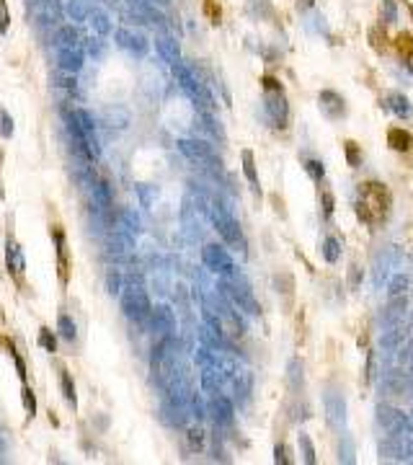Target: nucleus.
<instances>
[{
	"mask_svg": "<svg viewBox=\"0 0 413 465\" xmlns=\"http://www.w3.org/2000/svg\"><path fill=\"white\" fill-rule=\"evenodd\" d=\"M359 204H357V212L361 220H367L369 225L372 222H380L385 220L387 209H390V191L380 184V181H364L359 184Z\"/></svg>",
	"mask_w": 413,
	"mask_h": 465,
	"instance_id": "f257e3e1",
	"label": "nucleus"
},
{
	"mask_svg": "<svg viewBox=\"0 0 413 465\" xmlns=\"http://www.w3.org/2000/svg\"><path fill=\"white\" fill-rule=\"evenodd\" d=\"M387 143L392 150H398V153H406V150L413 147V135L406 132V129H400V127H392L390 132H387Z\"/></svg>",
	"mask_w": 413,
	"mask_h": 465,
	"instance_id": "f03ea898",
	"label": "nucleus"
},
{
	"mask_svg": "<svg viewBox=\"0 0 413 465\" xmlns=\"http://www.w3.org/2000/svg\"><path fill=\"white\" fill-rule=\"evenodd\" d=\"M395 47H398V52L406 57V59H413V36L408 34V31H403V34H398V39H395Z\"/></svg>",
	"mask_w": 413,
	"mask_h": 465,
	"instance_id": "7ed1b4c3",
	"label": "nucleus"
},
{
	"mask_svg": "<svg viewBox=\"0 0 413 465\" xmlns=\"http://www.w3.org/2000/svg\"><path fill=\"white\" fill-rule=\"evenodd\" d=\"M346 158H349V163L351 166H359L361 163V153H359V147H357V143H346Z\"/></svg>",
	"mask_w": 413,
	"mask_h": 465,
	"instance_id": "20e7f679",
	"label": "nucleus"
},
{
	"mask_svg": "<svg viewBox=\"0 0 413 465\" xmlns=\"http://www.w3.org/2000/svg\"><path fill=\"white\" fill-rule=\"evenodd\" d=\"M369 42L375 44V49H380V52H385V42H387V39L382 36L380 29H372V31H369Z\"/></svg>",
	"mask_w": 413,
	"mask_h": 465,
	"instance_id": "39448f33",
	"label": "nucleus"
},
{
	"mask_svg": "<svg viewBox=\"0 0 413 465\" xmlns=\"http://www.w3.org/2000/svg\"><path fill=\"white\" fill-rule=\"evenodd\" d=\"M39 344H44L49 351H55V349H57V344H55V339H52V333H49L47 328H42V333H39Z\"/></svg>",
	"mask_w": 413,
	"mask_h": 465,
	"instance_id": "423d86ee",
	"label": "nucleus"
},
{
	"mask_svg": "<svg viewBox=\"0 0 413 465\" xmlns=\"http://www.w3.org/2000/svg\"><path fill=\"white\" fill-rule=\"evenodd\" d=\"M62 375H59V380L65 382V396L70 398V403H75V390H73V382H70V378H67V372L65 370H59Z\"/></svg>",
	"mask_w": 413,
	"mask_h": 465,
	"instance_id": "0eeeda50",
	"label": "nucleus"
},
{
	"mask_svg": "<svg viewBox=\"0 0 413 465\" xmlns=\"http://www.w3.org/2000/svg\"><path fill=\"white\" fill-rule=\"evenodd\" d=\"M204 11H209V16H212L215 24H220V5L215 3V0H204Z\"/></svg>",
	"mask_w": 413,
	"mask_h": 465,
	"instance_id": "6e6552de",
	"label": "nucleus"
},
{
	"mask_svg": "<svg viewBox=\"0 0 413 465\" xmlns=\"http://www.w3.org/2000/svg\"><path fill=\"white\" fill-rule=\"evenodd\" d=\"M59 326H65V336H67V339L75 336V328H73V323H70L67 316H59Z\"/></svg>",
	"mask_w": 413,
	"mask_h": 465,
	"instance_id": "1a4fd4ad",
	"label": "nucleus"
},
{
	"mask_svg": "<svg viewBox=\"0 0 413 465\" xmlns=\"http://www.w3.org/2000/svg\"><path fill=\"white\" fill-rule=\"evenodd\" d=\"M8 29V11H5V0H0V31Z\"/></svg>",
	"mask_w": 413,
	"mask_h": 465,
	"instance_id": "9d476101",
	"label": "nucleus"
},
{
	"mask_svg": "<svg viewBox=\"0 0 413 465\" xmlns=\"http://www.w3.org/2000/svg\"><path fill=\"white\" fill-rule=\"evenodd\" d=\"M264 88H266V90H281L279 83H276V78H271V75L264 78Z\"/></svg>",
	"mask_w": 413,
	"mask_h": 465,
	"instance_id": "9b49d317",
	"label": "nucleus"
},
{
	"mask_svg": "<svg viewBox=\"0 0 413 465\" xmlns=\"http://www.w3.org/2000/svg\"><path fill=\"white\" fill-rule=\"evenodd\" d=\"M323 204H326L323 212H326V215H330V212H333V197H328L326 191H323Z\"/></svg>",
	"mask_w": 413,
	"mask_h": 465,
	"instance_id": "f8f14e48",
	"label": "nucleus"
},
{
	"mask_svg": "<svg viewBox=\"0 0 413 465\" xmlns=\"http://www.w3.org/2000/svg\"><path fill=\"white\" fill-rule=\"evenodd\" d=\"M24 398H26V408H28V413H34V411H36V406H34V398H31V393H28V390H24Z\"/></svg>",
	"mask_w": 413,
	"mask_h": 465,
	"instance_id": "ddd939ff",
	"label": "nucleus"
}]
</instances>
